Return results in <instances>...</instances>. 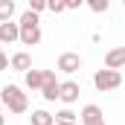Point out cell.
<instances>
[{
    "mask_svg": "<svg viewBox=\"0 0 125 125\" xmlns=\"http://www.w3.org/2000/svg\"><path fill=\"white\" fill-rule=\"evenodd\" d=\"M15 41H21V26L15 21L0 23V44H15Z\"/></svg>",
    "mask_w": 125,
    "mask_h": 125,
    "instance_id": "obj_9",
    "label": "cell"
},
{
    "mask_svg": "<svg viewBox=\"0 0 125 125\" xmlns=\"http://www.w3.org/2000/svg\"><path fill=\"white\" fill-rule=\"evenodd\" d=\"M79 93H82V84H79V82H73V79L61 82V87H58V99H61L64 105H73V102H79Z\"/></svg>",
    "mask_w": 125,
    "mask_h": 125,
    "instance_id": "obj_4",
    "label": "cell"
},
{
    "mask_svg": "<svg viewBox=\"0 0 125 125\" xmlns=\"http://www.w3.org/2000/svg\"><path fill=\"white\" fill-rule=\"evenodd\" d=\"M18 26H21V44H23V47H35V44H41V26H38V15H35V12L26 9V12L21 15Z\"/></svg>",
    "mask_w": 125,
    "mask_h": 125,
    "instance_id": "obj_2",
    "label": "cell"
},
{
    "mask_svg": "<svg viewBox=\"0 0 125 125\" xmlns=\"http://www.w3.org/2000/svg\"><path fill=\"white\" fill-rule=\"evenodd\" d=\"M9 67L26 76V73H29V70H32V55H29V52H15V55L9 58Z\"/></svg>",
    "mask_w": 125,
    "mask_h": 125,
    "instance_id": "obj_10",
    "label": "cell"
},
{
    "mask_svg": "<svg viewBox=\"0 0 125 125\" xmlns=\"http://www.w3.org/2000/svg\"><path fill=\"white\" fill-rule=\"evenodd\" d=\"M0 52H3V50H0Z\"/></svg>",
    "mask_w": 125,
    "mask_h": 125,
    "instance_id": "obj_22",
    "label": "cell"
},
{
    "mask_svg": "<svg viewBox=\"0 0 125 125\" xmlns=\"http://www.w3.org/2000/svg\"><path fill=\"white\" fill-rule=\"evenodd\" d=\"M44 79H47V82H44V87H41V96H44L47 102H55V99H58V87H61V82L55 79L52 70H44Z\"/></svg>",
    "mask_w": 125,
    "mask_h": 125,
    "instance_id": "obj_5",
    "label": "cell"
},
{
    "mask_svg": "<svg viewBox=\"0 0 125 125\" xmlns=\"http://www.w3.org/2000/svg\"><path fill=\"white\" fill-rule=\"evenodd\" d=\"M0 125H6V116H3V114H0Z\"/></svg>",
    "mask_w": 125,
    "mask_h": 125,
    "instance_id": "obj_20",
    "label": "cell"
},
{
    "mask_svg": "<svg viewBox=\"0 0 125 125\" xmlns=\"http://www.w3.org/2000/svg\"><path fill=\"white\" fill-rule=\"evenodd\" d=\"M58 70L67 73V76H73L76 70H82V55L79 52H61L58 55Z\"/></svg>",
    "mask_w": 125,
    "mask_h": 125,
    "instance_id": "obj_6",
    "label": "cell"
},
{
    "mask_svg": "<svg viewBox=\"0 0 125 125\" xmlns=\"http://www.w3.org/2000/svg\"><path fill=\"white\" fill-rule=\"evenodd\" d=\"M23 82H26V87H29V90H41V87H44V82H47V79H44V70H29V73L23 76Z\"/></svg>",
    "mask_w": 125,
    "mask_h": 125,
    "instance_id": "obj_11",
    "label": "cell"
},
{
    "mask_svg": "<svg viewBox=\"0 0 125 125\" xmlns=\"http://www.w3.org/2000/svg\"><path fill=\"white\" fill-rule=\"evenodd\" d=\"M0 102H3V108H9V114H26L29 111V99L18 84H6L0 90Z\"/></svg>",
    "mask_w": 125,
    "mask_h": 125,
    "instance_id": "obj_1",
    "label": "cell"
},
{
    "mask_svg": "<svg viewBox=\"0 0 125 125\" xmlns=\"http://www.w3.org/2000/svg\"><path fill=\"white\" fill-rule=\"evenodd\" d=\"M87 6H90V12H96V15H102V12H108V0H87Z\"/></svg>",
    "mask_w": 125,
    "mask_h": 125,
    "instance_id": "obj_15",
    "label": "cell"
},
{
    "mask_svg": "<svg viewBox=\"0 0 125 125\" xmlns=\"http://www.w3.org/2000/svg\"><path fill=\"white\" fill-rule=\"evenodd\" d=\"M47 9L55 12V15H61V12H67V3L64 0H52V3H47Z\"/></svg>",
    "mask_w": 125,
    "mask_h": 125,
    "instance_id": "obj_16",
    "label": "cell"
},
{
    "mask_svg": "<svg viewBox=\"0 0 125 125\" xmlns=\"http://www.w3.org/2000/svg\"><path fill=\"white\" fill-rule=\"evenodd\" d=\"M122 82H125V76H122V73H116V70H96V73H93V87L99 90V93L116 90Z\"/></svg>",
    "mask_w": 125,
    "mask_h": 125,
    "instance_id": "obj_3",
    "label": "cell"
},
{
    "mask_svg": "<svg viewBox=\"0 0 125 125\" xmlns=\"http://www.w3.org/2000/svg\"><path fill=\"white\" fill-rule=\"evenodd\" d=\"M0 114H3V102H0Z\"/></svg>",
    "mask_w": 125,
    "mask_h": 125,
    "instance_id": "obj_21",
    "label": "cell"
},
{
    "mask_svg": "<svg viewBox=\"0 0 125 125\" xmlns=\"http://www.w3.org/2000/svg\"><path fill=\"white\" fill-rule=\"evenodd\" d=\"M3 70H9V55H6V52H0V73H3Z\"/></svg>",
    "mask_w": 125,
    "mask_h": 125,
    "instance_id": "obj_18",
    "label": "cell"
},
{
    "mask_svg": "<svg viewBox=\"0 0 125 125\" xmlns=\"http://www.w3.org/2000/svg\"><path fill=\"white\" fill-rule=\"evenodd\" d=\"M44 9H47V3H44V0H29V12L38 15V12H44Z\"/></svg>",
    "mask_w": 125,
    "mask_h": 125,
    "instance_id": "obj_17",
    "label": "cell"
},
{
    "mask_svg": "<svg viewBox=\"0 0 125 125\" xmlns=\"http://www.w3.org/2000/svg\"><path fill=\"white\" fill-rule=\"evenodd\" d=\"M125 67V47H114V50H108L105 52V70H122Z\"/></svg>",
    "mask_w": 125,
    "mask_h": 125,
    "instance_id": "obj_8",
    "label": "cell"
},
{
    "mask_svg": "<svg viewBox=\"0 0 125 125\" xmlns=\"http://www.w3.org/2000/svg\"><path fill=\"white\" fill-rule=\"evenodd\" d=\"M67 3V9H82V0H64Z\"/></svg>",
    "mask_w": 125,
    "mask_h": 125,
    "instance_id": "obj_19",
    "label": "cell"
},
{
    "mask_svg": "<svg viewBox=\"0 0 125 125\" xmlns=\"http://www.w3.org/2000/svg\"><path fill=\"white\" fill-rule=\"evenodd\" d=\"M52 116H55V125H79V114H73L70 108H61Z\"/></svg>",
    "mask_w": 125,
    "mask_h": 125,
    "instance_id": "obj_12",
    "label": "cell"
},
{
    "mask_svg": "<svg viewBox=\"0 0 125 125\" xmlns=\"http://www.w3.org/2000/svg\"><path fill=\"white\" fill-rule=\"evenodd\" d=\"M29 122L32 125H55V116L50 114V111H32V116H29Z\"/></svg>",
    "mask_w": 125,
    "mask_h": 125,
    "instance_id": "obj_13",
    "label": "cell"
},
{
    "mask_svg": "<svg viewBox=\"0 0 125 125\" xmlns=\"http://www.w3.org/2000/svg\"><path fill=\"white\" fill-rule=\"evenodd\" d=\"M15 18V0H0V23H9Z\"/></svg>",
    "mask_w": 125,
    "mask_h": 125,
    "instance_id": "obj_14",
    "label": "cell"
},
{
    "mask_svg": "<svg viewBox=\"0 0 125 125\" xmlns=\"http://www.w3.org/2000/svg\"><path fill=\"white\" fill-rule=\"evenodd\" d=\"M79 119H82V125H108L105 116H102V108H99V105H84L82 114H79Z\"/></svg>",
    "mask_w": 125,
    "mask_h": 125,
    "instance_id": "obj_7",
    "label": "cell"
}]
</instances>
